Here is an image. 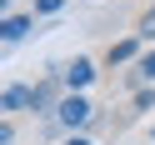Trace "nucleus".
Segmentation results:
<instances>
[{"label":"nucleus","mask_w":155,"mask_h":145,"mask_svg":"<svg viewBox=\"0 0 155 145\" xmlns=\"http://www.w3.org/2000/svg\"><path fill=\"white\" fill-rule=\"evenodd\" d=\"M55 115H60V125H70V130H80V125H85V120L95 115V105L85 100V95H65V100L55 105Z\"/></svg>","instance_id":"f257e3e1"},{"label":"nucleus","mask_w":155,"mask_h":145,"mask_svg":"<svg viewBox=\"0 0 155 145\" xmlns=\"http://www.w3.org/2000/svg\"><path fill=\"white\" fill-rule=\"evenodd\" d=\"M135 45H140V40H120V45H110V50H105V60H110V65H125V60H135Z\"/></svg>","instance_id":"39448f33"},{"label":"nucleus","mask_w":155,"mask_h":145,"mask_svg":"<svg viewBox=\"0 0 155 145\" xmlns=\"http://www.w3.org/2000/svg\"><path fill=\"white\" fill-rule=\"evenodd\" d=\"M25 105H35V90H25V85H10L0 95V110H25Z\"/></svg>","instance_id":"20e7f679"},{"label":"nucleus","mask_w":155,"mask_h":145,"mask_svg":"<svg viewBox=\"0 0 155 145\" xmlns=\"http://www.w3.org/2000/svg\"><path fill=\"white\" fill-rule=\"evenodd\" d=\"M25 30H30V15H0V40L5 45H15Z\"/></svg>","instance_id":"7ed1b4c3"},{"label":"nucleus","mask_w":155,"mask_h":145,"mask_svg":"<svg viewBox=\"0 0 155 145\" xmlns=\"http://www.w3.org/2000/svg\"><path fill=\"white\" fill-rule=\"evenodd\" d=\"M135 40H155V5L140 15V25H135Z\"/></svg>","instance_id":"423d86ee"},{"label":"nucleus","mask_w":155,"mask_h":145,"mask_svg":"<svg viewBox=\"0 0 155 145\" xmlns=\"http://www.w3.org/2000/svg\"><path fill=\"white\" fill-rule=\"evenodd\" d=\"M60 80L70 85V95H80L85 85L95 80V60H85V55H80V60H75V65H65V70H60Z\"/></svg>","instance_id":"f03ea898"},{"label":"nucleus","mask_w":155,"mask_h":145,"mask_svg":"<svg viewBox=\"0 0 155 145\" xmlns=\"http://www.w3.org/2000/svg\"><path fill=\"white\" fill-rule=\"evenodd\" d=\"M10 140H15V130H10L5 120H0V145H10Z\"/></svg>","instance_id":"1a4fd4ad"},{"label":"nucleus","mask_w":155,"mask_h":145,"mask_svg":"<svg viewBox=\"0 0 155 145\" xmlns=\"http://www.w3.org/2000/svg\"><path fill=\"white\" fill-rule=\"evenodd\" d=\"M65 145H90V140H85V135H70V140H65Z\"/></svg>","instance_id":"9d476101"},{"label":"nucleus","mask_w":155,"mask_h":145,"mask_svg":"<svg viewBox=\"0 0 155 145\" xmlns=\"http://www.w3.org/2000/svg\"><path fill=\"white\" fill-rule=\"evenodd\" d=\"M60 5H65V0H35V15H55Z\"/></svg>","instance_id":"6e6552de"},{"label":"nucleus","mask_w":155,"mask_h":145,"mask_svg":"<svg viewBox=\"0 0 155 145\" xmlns=\"http://www.w3.org/2000/svg\"><path fill=\"white\" fill-rule=\"evenodd\" d=\"M135 80H155V50L135 60Z\"/></svg>","instance_id":"0eeeda50"},{"label":"nucleus","mask_w":155,"mask_h":145,"mask_svg":"<svg viewBox=\"0 0 155 145\" xmlns=\"http://www.w3.org/2000/svg\"><path fill=\"white\" fill-rule=\"evenodd\" d=\"M5 5H10V0H0V10H5Z\"/></svg>","instance_id":"9b49d317"}]
</instances>
